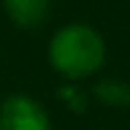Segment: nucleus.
<instances>
[{"instance_id": "nucleus-1", "label": "nucleus", "mask_w": 130, "mask_h": 130, "mask_svg": "<svg viewBox=\"0 0 130 130\" xmlns=\"http://www.w3.org/2000/svg\"><path fill=\"white\" fill-rule=\"evenodd\" d=\"M106 62V41L103 35L84 22H71L60 27L49 41V65L62 79L81 81L98 73Z\"/></svg>"}, {"instance_id": "nucleus-2", "label": "nucleus", "mask_w": 130, "mask_h": 130, "mask_svg": "<svg viewBox=\"0 0 130 130\" xmlns=\"http://www.w3.org/2000/svg\"><path fill=\"white\" fill-rule=\"evenodd\" d=\"M0 130H52V119L35 98L11 95L0 103Z\"/></svg>"}, {"instance_id": "nucleus-3", "label": "nucleus", "mask_w": 130, "mask_h": 130, "mask_svg": "<svg viewBox=\"0 0 130 130\" xmlns=\"http://www.w3.org/2000/svg\"><path fill=\"white\" fill-rule=\"evenodd\" d=\"M8 19L19 27H38L49 14V0H3Z\"/></svg>"}, {"instance_id": "nucleus-4", "label": "nucleus", "mask_w": 130, "mask_h": 130, "mask_svg": "<svg viewBox=\"0 0 130 130\" xmlns=\"http://www.w3.org/2000/svg\"><path fill=\"white\" fill-rule=\"evenodd\" d=\"M95 98L103 106L125 108V106H130V84H125L122 79H103L95 87Z\"/></svg>"}]
</instances>
